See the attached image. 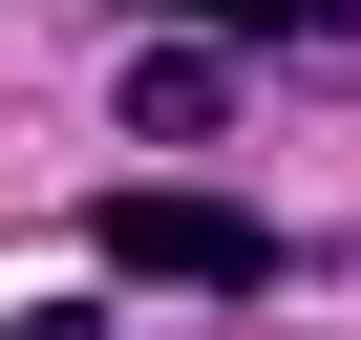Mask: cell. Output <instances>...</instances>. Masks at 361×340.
I'll use <instances>...</instances> for the list:
<instances>
[{
	"label": "cell",
	"instance_id": "cell-2",
	"mask_svg": "<svg viewBox=\"0 0 361 340\" xmlns=\"http://www.w3.org/2000/svg\"><path fill=\"white\" fill-rule=\"evenodd\" d=\"M128 107H149V128H170V149H192V128H213V107H234V43H170V64H128Z\"/></svg>",
	"mask_w": 361,
	"mask_h": 340
},
{
	"label": "cell",
	"instance_id": "cell-4",
	"mask_svg": "<svg viewBox=\"0 0 361 340\" xmlns=\"http://www.w3.org/2000/svg\"><path fill=\"white\" fill-rule=\"evenodd\" d=\"M0 340H128V298H22Z\"/></svg>",
	"mask_w": 361,
	"mask_h": 340
},
{
	"label": "cell",
	"instance_id": "cell-1",
	"mask_svg": "<svg viewBox=\"0 0 361 340\" xmlns=\"http://www.w3.org/2000/svg\"><path fill=\"white\" fill-rule=\"evenodd\" d=\"M85 234H106V298H128V277H149V298H255V277L298 255V234L234 213V192H106Z\"/></svg>",
	"mask_w": 361,
	"mask_h": 340
},
{
	"label": "cell",
	"instance_id": "cell-3",
	"mask_svg": "<svg viewBox=\"0 0 361 340\" xmlns=\"http://www.w3.org/2000/svg\"><path fill=\"white\" fill-rule=\"evenodd\" d=\"M128 22H213V43H298L319 0H128Z\"/></svg>",
	"mask_w": 361,
	"mask_h": 340
}]
</instances>
